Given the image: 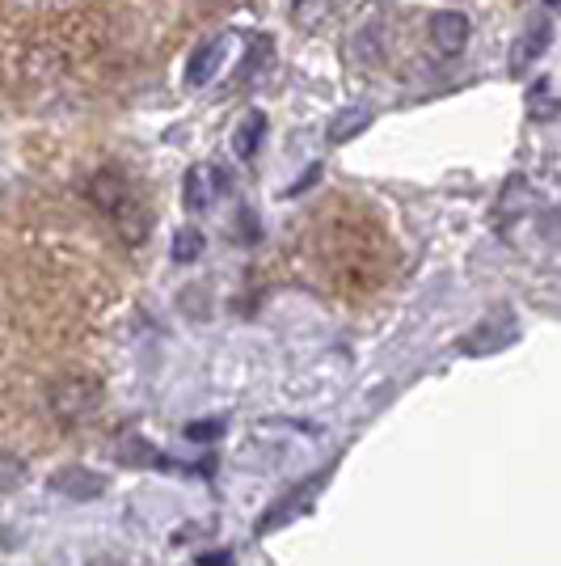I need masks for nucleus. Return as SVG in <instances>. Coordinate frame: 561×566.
Segmentation results:
<instances>
[{
  "mask_svg": "<svg viewBox=\"0 0 561 566\" xmlns=\"http://www.w3.org/2000/svg\"><path fill=\"white\" fill-rule=\"evenodd\" d=\"M89 203L115 224V233L127 245H140L148 237V208H144L140 190L131 187V178L123 169L106 166L89 178Z\"/></svg>",
  "mask_w": 561,
  "mask_h": 566,
  "instance_id": "nucleus-1",
  "label": "nucleus"
},
{
  "mask_svg": "<svg viewBox=\"0 0 561 566\" xmlns=\"http://www.w3.org/2000/svg\"><path fill=\"white\" fill-rule=\"evenodd\" d=\"M47 406L60 423H68V427L85 423L97 406H102V385H97L94 377L55 380V385H51V394H47Z\"/></svg>",
  "mask_w": 561,
  "mask_h": 566,
  "instance_id": "nucleus-2",
  "label": "nucleus"
},
{
  "mask_svg": "<svg viewBox=\"0 0 561 566\" xmlns=\"http://www.w3.org/2000/svg\"><path fill=\"white\" fill-rule=\"evenodd\" d=\"M313 491H321V478H308V482H300V486L283 491V499H275V503L266 507V516L257 520V533H279L283 524H292L296 516H305L308 503H313Z\"/></svg>",
  "mask_w": 561,
  "mask_h": 566,
  "instance_id": "nucleus-3",
  "label": "nucleus"
},
{
  "mask_svg": "<svg viewBox=\"0 0 561 566\" xmlns=\"http://www.w3.org/2000/svg\"><path fill=\"white\" fill-rule=\"evenodd\" d=\"M229 190V178L215 166H194L187 174V187H182V199H187L190 212H208L215 208V199Z\"/></svg>",
  "mask_w": 561,
  "mask_h": 566,
  "instance_id": "nucleus-4",
  "label": "nucleus"
},
{
  "mask_svg": "<svg viewBox=\"0 0 561 566\" xmlns=\"http://www.w3.org/2000/svg\"><path fill=\"white\" fill-rule=\"evenodd\" d=\"M51 491L68 499H97L106 491V478L94 470H85V465H68V470L51 473Z\"/></svg>",
  "mask_w": 561,
  "mask_h": 566,
  "instance_id": "nucleus-5",
  "label": "nucleus"
},
{
  "mask_svg": "<svg viewBox=\"0 0 561 566\" xmlns=\"http://www.w3.org/2000/svg\"><path fill=\"white\" fill-rule=\"evenodd\" d=\"M224 55H229V43H224V39H208L203 48L190 51L187 85H194V90H203L208 81H215V72L224 69Z\"/></svg>",
  "mask_w": 561,
  "mask_h": 566,
  "instance_id": "nucleus-6",
  "label": "nucleus"
},
{
  "mask_svg": "<svg viewBox=\"0 0 561 566\" xmlns=\"http://www.w3.org/2000/svg\"><path fill=\"white\" fill-rule=\"evenodd\" d=\"M431 39H435L440 55H456V51H465L468 18L465 13H456V9H440V13L431 18Z\"/></svg>",
  "mask_w": 561,
  "mask_h": 566,
  "instance_id": "nucleus-7",
  "label": "nucleus"
},
{
  "mask_svg": "<svg viewBox=\"0 0 561 566\" xmlns=\"http://www.w3.org/2000/svg\"><path fill=\"white\" fill-rule=\"evenodd\" d=\"M262 136H266V115L262 111H254V115H245V123L236 127L233 136V148L241 161H254L257 157V144H262Z\"/></svg>",
  "mask_w": 561,
  "mask_h": 566,
  "instance_id": "nucleus-8",
  "label": "nucleus"
},
{
  "mask_svg": "<svg viewBox=\"0 0 561 566\" xmlns=\"http://www.w3.org/2000/svg\"><path fill=\"white\" fill-rule=\"evenodd\" d=\"M540 43H549V25H544V22H540L537 30H532V39H528V34L519 39V51H515L511 69H515V72H523V64H532V60H537L540 51H544Z\"/></svg>",
  "mask_w": 561,
  "mask_h": 566,
  "instance_id": "nucleus-9",
  "label": "nucleus"
},
{
  "mask_svg": "<svg viewBox=\"0 0 561 566\" xmlns=\"http://www.w3.org/2000/svg\"><path fill=\"white\" fill-rule=\"evenodd\" d=\"M22 482H25V461L22 457H13V452H0V495L18 491Z\"/></svg>",
  "mask_w": 561,
  "mask_h": 566,
  "instance_id": "nucleus-10",
  "label": "nucleus"
},
{
  "mask_svg": "<svg viewBox=\"0 0 561 566\" xmlns=\"http://www.w3.org/2000/svg\"><path fill=\"white\" fill-rule=\"evenodd\" d=\"M199 254H203V233L199 229H182L173 237V259L178 262H194Z\"/></svg>",
  "mask_w": 561,
  "mask_h": 566,
  "instance_id": "nucleus-11",
  "label": "nucleus"
},
{
  "mask_svg": "<svg viewBox=\"0 0 561 566\" xmlns=\"http://www.w3.org/2000/svg\"><path fill=\"white\" fill-rule=\"evenodd\" d=\"M220 431H224V423H190V427H187L190 440H215Z\"/></svg>",
  "mask_w": 561,
  "mask_h": 566,
  "instance_id": "nucleus-12",
  "label": "nucleus"
},
{
  "mask_svg": "<svg viewBox=\"0 0 561 566\" xmlns=\"http://www.w3.org/2000/svg\"><path fill=\"white\" fill-rule=\"evenodd\" d=\"M292 4H296V13H308V9H313V4H321V0H292Z\"/></svg>",
  "mask_w": 561,
  "mask_h": 566,
  "instance_id": "nucleus-13",
  "label": "nucleus"
}]
</instances>
